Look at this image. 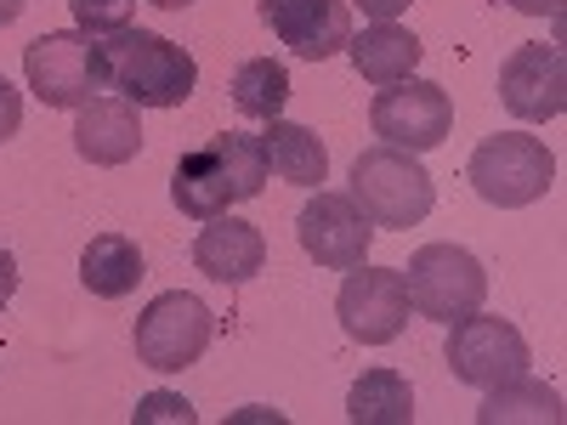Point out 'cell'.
<instances>
[{
  "mask_svg": "<svg viewBox=\"0 0 567 425\" xmlns=\"http://www.w3.org/2000/svg\"><path fill=\"white\" fill-rule=\"evenodd\" d=\"M347 419L352 425H414V392L398 369H369L347 392Z\"/></svg>",
  "mask_w": 567,
  "mask_h": 425,
  "instance_id": "cell-19",
  "label": "cell"
},
{
  "mask_svg": "<svg viewBox=\"0 0 567 425\" xmlns=\"http://www.w3.org/2000/svg\"><path fill=\"white\" fill-rule=\"evenodd\" d=\"M358 7H363L369 23H398L409 12V0H358Z\"/></svg>",
  "mask_w": 567,
  "mask_h": 425,
  "instance_id": "cell-25",
  "label": "cell"
},
{
  "mask_svg": "<svg viewBox=\"0 0 567 425\" xmlns=\"http://www.w3.org/2000/svg\"><path fill=\"white\" fill-rule=\"evenodd\" d=\"M567 408H561V392L545 386V381H528V374H516V381L494 386L477 408V425H511V419H539V425H556Z\"/></svg>",
  "mask_w": 567,
  "mask_h": 425,
  "instance_id": "cell-20",
  "label": "cell"
},
{
  "mask_svg": "<svg viewBox=\"0 0 567 425\" xmlns=\"http://www.w3.org/2000/svg\"><path fill=\"white\" fill-rule=\"evenodd\" d=\"M403 283H409L414 312L432 318V323H454L465 312H477L483 296H488V272L465 245H425V250H414L409 267H403Z\"/></svg>",
  "mask_w": 567,
  "mask_h": 425,
  "instance_id": "cell-5",
  "label": "cell"
},
{
  "mask_svg": "<svg viewBox=\"0 0 567 425\" xmlns=\"http://www.w3.org/2000/svg\"><path fill=\"white\" fill-rule=\"evenodd\" d=\"M216 335V318L199 296H187V290H165L154 296L148 307H142L136 318V363L142 369H159V374H176L187 363H199L205 346Z\"/></svg>",
  "mask_w": 567,
  "mask_h": 425,
  "instance_id": "cell-7",
  "label": "cell"
},
{
  "mask_svg": "<svg viewBox=\"0 0 567 425\" xmlns=\"http://www.w3.org/2000/svg\"><path fill=\"white\" fill-rule=\"evenodd\" d=\"M91 40V80L97 91L136 103V108H182L199 85V63L176 40L154 29H114V34H85Z\"/></svg>",
  "mask_w": 567,
  "mask_h": 425,
  "instance_id": "cell-1",
  "label": "cell"
},
{
  "mask_svg": "<svg viewBox=\"0 0 567 425\" xmlns=\"http://www.w3.org/2000/svg\"><path fill=\"white\" fill-rule=\"evenodd\" d=\"M136 425H154V419H171V425H194L199 414H194V403L187 397H176V392H148L136 403V414H131Z\"/></svg>",
  "mask_w": 567,
  "mask_h": 425,
  "instance_id": "cell-23",
  "label": "cell"
},
{
  "mask_svg": "<svg viewBox=\"0 0 567 425\" xmlns=\"http://www.w3.org/2000/svg\"><path fill=\"white\" fill-rule=\"evenodd\" d=\"M369 125L386 148H403V154H432L449 142L454 131V103L437 80H392L374 91L369 103Z\"/></svg>",
  "mask_w": 567,
  "mask_h": 425,
  "instance_id": "cell-6",
  "label": "cell"
},
{
  "mask_svg": "<svg viewBox=\"0 0 567 425\" xmlns=\"http://www.w3.org/2000/svg\"><path fill=\"white\" fill-rule=\"evenodd\" d=\"M80 283L97 301H125L136 283H142V250H136V239H125V232H97V239L85 245V256H80Z\"/></svg>",
  "mask_w": 567,
  "mask_h": 425,
  "instance_id": "cell-18",
  "label": "cell"
},
{
  "mask_svg": "<svg viewBox=\"0 0 567 425\" xmlns=\"http://www.w3.org/2000/svg\"><path fill=\"white\" fill-rule=\"evenodd\" d=\"M23 80L45 108H80L97 80H91V40L80 29H58L23 45Z\"/></svg>",
  "mask_w": 567,
  "mask_h": 425,
  "instance_id": "cell-10",
  "label": "cell"
},
{
  "mask_svg": "<svg viewBox=\"0 0 567 425\" xmlns=\"http://www.w3.org/2000/svg\"><path fill=\"white\" fill-rule=\"evenodd\" d=\"M69 7H74L80 34H114V29H131L136 18V0H69Z\"/></svg>",
  "mask_w": 567,
  "mask_h": 425,
  "instance_id": "cell-22",
  "label": "cell"
},
{
  "mask_svg": "<svg viewBox=\"0 0 567 425\" xmlns=\"http://www.w3.org/2000/svg\"><path fill=\"white\" fill-rule=\"evenodd\" d=\"M261 148H267V170L290 187H318L329 176V148L296 120H267Z\"/></svg>",
  "mask_w": 567,
  "mask_h": 425,
  "instance_id": "cell-17",
  "label": "cell"
},
{
  "mask_svg": "<svg viewBox=\"0 0 567 425\" xmlns=\"http://www.w3.org/2000/svg\"><path fill=\"white\" fill-rule=\"evenodd\" d=\"M374 232H381V227H374V221L352 205V194H323V187H318V194L301 205V216H296L301 250H307L318 267H329V272L363 267Z\"/></svg>",
  "mask_w": 567,
  "mask_h": 425,
  "instance_id": "cell-9",
  "label": "cell"
},
{
  "mask_svg": "<svg viewBox=\"0 0 567 425\" xmlns=\"http://www.w3.org/2000/svg\"><path fill=\"white\" fill-rule=\"evenodd\" d=\"M18 125H23V91L0 74V142L18 136Z\"/></svg>",
  "mask_w": 567,
  "mask_h": 425,
  "instance_id": "cell-24",
  "label": "cell"
},
{
  "mask_svg": "<svg viewBox=\"0 0 567 425\" xmlns=\"http://www.w3.org/2000/svg\"><path fill=\"white\" fill-rule=\"evenodd\" d=\"M465 182L477 187V199L494 205V210H523V205H539L556 182V159L539 136L528 131H499V136H483L477 154L465 165Z\"/></svg>",
  "mask_w": 567,
  "mask_h": 425,
  "instance_id": "cell-3",
  "label": "cell"
},
{
  "mask_svg": "<svg viewBox=\"0 0 567 425\" xmlns=\"http://www.w3.org/2000/svg\"><path fill=\"white\" fill-rule=\"evenodd\" d=\"M12 296H18V256L0 250V307H7Z\"/></svg>",
  "mask_w": 567,
  "mask_h": 425,
  "instance_id": "cell-26",
  "label": "cell"
},
{
  "mask_svg": "<svg viewBox=\"0 0 567 425\" xmlns=\"http://www.w3.org/2000/svg\"><path fill=\"white\" fill-rule=\"evenodd\" d=\"M148 7H159V12H182V7H194V0H148Z\"/></svg>",
  "mask_w": 567,
  "mask_h": 425,
  "instance_id": "cell-29",
  "label": "cell"
},
{
  "mask_svg": "<svg viewBox=\"0 0 567 425\" xmlns=\"http://www.w3.org/2000/svg\"><path fill=\"white\" fill-rule=\"evenodd\" d=\"M23 7H29V0H0V23H18Z\"/></svg>",
  "mask_w": 567,
  "mask_h": 425,
  "instance_id": "cell-28",
  "label": "cell"
},
{
  "mask_svg": "<svg viewBox=\"0 0 567 425\" xmlns=\"http://www.w3.org/2000/svg\"><path fill=\"white\" fill-rule=\"evenodd\" d=\"M74 148H80V159L109 165V170L136 159V148H142L136 103H125V97H85L74 108Z\"/></svg>",
  "mask_w": 567,
  "mask_h": 425,
  "instance_id": "cell-13",
  "label": "cell"
},
{
  "mask_svg": "<svg viewBox=\"0 0 567 425\" xmlns=\"http://www.w3.org/2000/svg\"><path fill=\"white\" fill-rule=\"evenodd\" d=\"M511 7L528 18H561V0H511Z\"/></svg>",
  "mask_w": 567,
  "mask_h": 425,
  "instance_id": "cell-27",
  "label": "cell"
},
{
  "mask_svg": "<svg viewBox=\"0 0 567 425\" xmlns=\"http://www.w3.org/2000/svg\"><path fill=\"white\" fill-rule=\"evenodd\" d=\"M347 194L374 227H420L425 216H432V205H437V182H432V170L420 165V154H403V148L374 142V148L358 154Z\"/></svg>",
  "mask_w": 567,
  "mask_h": 425,
  "instance_id": "cell-2",
  "label": "cell"
},
{
  "mask_svg": "<svg viewBox=\"0 0 567 425\" xmlns=\"http://www.w3.org/2000/svg\"><path fill=\"white\" fill-rule=\"evenodd\" d=\"M449 374L460 386H477V392H494L505 381H516V374H528V341H523V329H516L511 318H483L477 312H465L449 323Z\"/></svg>",
  "mask_w": 567,
  "mask_h": 425,
  "instance_id": "cell-4",
  "label": "cell"
},
{
  "mask_svg": "<svg viewBox=\"0 0 567 425\" xmlns=\"http://www.w3.org/2000/svg\"><path fill=\"white\" fill-rule=\"evenodd\" d=\"M284 103H290V69L272 58H250L233 74V108L245 120H278Z\"/></svg>",
  "mask_w": 567,
  "mask_h": 425,
  "instance_id": "cell-21",
  "label": "cell"
},
{
  "mask_svg": "<svg viewBox=\"0 0 567 425\" xmlns=\"http://www.w3.org/2000/svg\"><path fill=\"white\" fill-rule=\"evenodd\" d=\"M171 199H176L182 216H194V221L227 216V205H245L239 187H233V176H227V159H221V148H216V136L205 142V148H194V154L176 159Z\"/></svg>",
  "mask_w": 567,
  "mask_h": 425,
  "instance_id": "cell-15",
  "label": "cell"
},
{
  "mask_svg": "<svg viewBox=\"0 0 567 425\" xmlns=\"http://www.w3.org/2000/svg\"><path fill=\"white\" fill-rule=\"evenodd\" d=\"M420 52H425V45H420L403 23H369L363 34H352V40H347L352 69H358L374 91L392 85V80H409V74H414V63H420Z\"/></svg>",
  "mask_w": 567,
  "mask_h": 425,
  "instance_id": "cell-16",
  "label": "cell"
},
{
  "mask_svg": "<svg viewBox=\"0 0 567 425\" xmlns=\"http://www.w3.org/2000/svg\"><path fill=\"white\" fill-rule=\"evenodd\" d=\"M194 267L216 283H250L267 267V239L256 221L239 216H210V227L194 239Z\"/></svg>",
  "mask_w": 567,
  "mask_h": 425,
  "instance_id": "cell-14",
  "label": "cell"
},
{
  "mask_svg": "<svg viewBox=\"0 0 567 425\" xmlns=\"http://www.w3.org/2000/svg\"><path fill=\"white\" fill-rule=\"evenodd\" d=\"M261 23L307 63L347 52V40H352V7L347 0H261Z\"/></svg>",
  "mask_w": 567,
  "mask_h": 425,
  "instance_id": "cell-12",
  "label": "cell"
},
{
  "mask_svg": "<svg viewBox=\"0 0 567 425\" xmlns=\"http://www.w3.org/2000/svg\"><path fill=\"white\" fill-rule=\"evenodd\" d=\"M499 103L528 120V125H545L567 108V58L561 45H516L499 69Z\"/></svg>",
  "mask_w": 567,
  "mask_h": 425,
  "instance_id": "cell-11",
  "label": "cell"
},
{
  "mask_svg": "<svg viewBox=\"0 0 567 425\" xmlns=\"http://www.w3.org/2000/svg\"><path fill=\"white\" fill-rule=\"evenodd\" d=\"M409 283L403 267H347V283L336 296V318L358 346H392L403 329H409Z\"/></svg>",
  "mask_w": 567,
  "mask_h": 425,
  "instance_id": "cell-8",
  "label": "cell"
}]
</instances>
